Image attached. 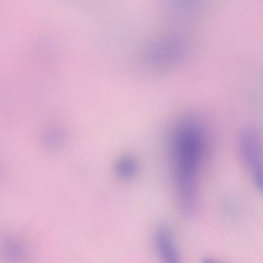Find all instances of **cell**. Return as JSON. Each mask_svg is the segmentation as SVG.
Listing matches in <instances>:
<instances>
[{"instance_id": "obj_3", "label": "cell", "mask_w": 263, "mask_h": 263, "mask_svg": "<svg viewBox=\"0 0 263 263\" xmlns=\"http://www.w3.org/2000/svg\"><path fill=\"white\" fill-rule=\"evenodd\" d=\"M155 250L161 263H181L179 255L170 230L159 227L154 234Z\"/></svg>"}, {"instance_id": "obj_4", "label": "cell", "mask_w": 263, "mask_h": 263, "mask_svg": "<svg viewBox=\"0 0 263 263\" xmlns=\"http://www.w3.org/2000/svg\"><path fill=\"white\" fill-rule=\"evenodd\" d=\"M118 174L122 178L131 177L136 171V164L132 158L124 157L118 162L117 165Z\"/></svg>"}, {"instance_id": "obj_2", "label": "cell", "mask_w": 263, "mask_h": 263, "mask_svg": "<svg viewBox=\"0 0 263 263\" xmlns=\"http://www.w3.org/2000/svg\"><path fill=\"white\" fill-rule=\"evenodd\" d=\"M239 149L242 160L252 176L256 188L263 192V141L252 130H247L241 134Z\"/></svg>"}, {"instance_id": "obj_1", "label": "cell", "mask_w": 263, "mask_h": 263, "mask_svg": "<svg viewBox=\"0 0 263 263\" xmlns=\"http://www.w3.org/2000/svg\"><path fill=\"white\" fill-rule=\"evenodd\" d=\"M204 140L202 130L192 121H186L177 128L173 140L175 177L181 212L186 216L197 208V184Z\"/></svg>"}, {"instance_id": "obj_5", "label": "cell", "mask_w": 263, "mask_h": 263, "mask_svg": "<svg viewBox=\"0 0 263 263\" xmlns=\"http://www.w3.org/2000/svg\"><path fill=\"white\" fill-rule=\"evenodd\" d=\"M202 263H218L217 261L210 258L204 259Z\"/></svg>"}]
</instances>
